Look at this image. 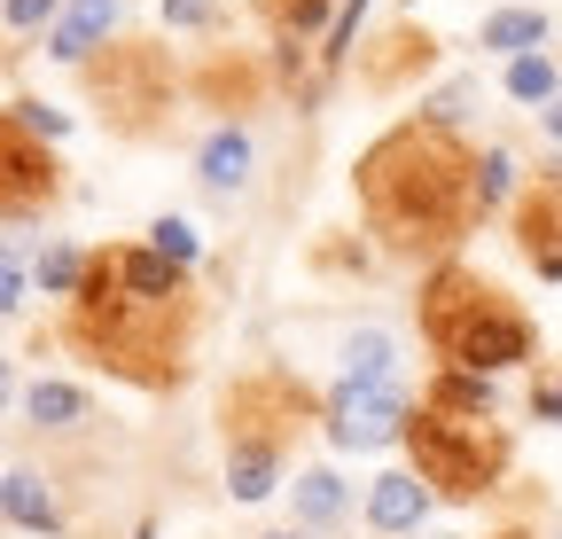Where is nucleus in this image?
I'll list each match as a JSON object with an SVG mask.
<instances>
[{
    "instance_id": "nucleus-1",
    "label": "nucleus",
    "mask_w": 562,
    "mask_h": 539,
    "mask_svg": "<svg viewBox=\"0 0 562 539\" xmlns=\"http://www.w3.org/2000/svg\"><path fill=\"white\" fill-rule=\"evenodd\" d=\"M195 328H203L195 274L140 243L87 250V282L63 305V345L133 391H180L195 360Z\"/></svg>"
},
{
    "instance_id": "nucleus-2",
    "label": "nucleus",
    "mask_w": 562,
    "mask_h": 539,
    "mask_svg": "<svg viewBox=\"0 0 562 539\" xmlns=\"http://www.w3.org/2000/svg\"><path fill=\"white\" fill-rule=\"evenodd\" d=\"M360 220L391 258H438L484 220V157L438 117H398L351 157Z\"/></svg>"
},
{
    "instance_id": "nucleus-3",
    "label": "nucleus",
    "mask_w": 562,
    "mask_h": 539,
    "mask_svg": "<svg viewBox=\"0 0 562 539\" xmlns=\"http://www.w3.org/2000/svg\"><path fill=\"white\" fill-rule=\"evenodd\" d=\"M414 321H422V345H430L446 368H469V375L516 368V360L539 352L531 313L501 282H484L476 266H461V258L430 266V282H422V297H414Z\"/></svg>"
},
{
    "instance_id": "nucleus-4",
    "label": "nucleus",
    "mask_w": 562,
    "mask_h": 539,
    "mask_svg": "<svg viewBox=\"0 0 562 539\" xmlns=\"http://www.w3.org/2000/svg\"><path fill=\"white\" fill-rule=\"evenodd\" d=\"M305 423H313V398H305L297 375L258 368V375L227 383L220 430H227V485H235V501H266L273 493V469H281V453H290V438Z\"/></svg>"
},
{
    "instance_id": "nucleus-5",
    "label": "nucleus",
    "mask_w": 562,
    "mask_h": 539,
    "mask_svg": "<svg viewBox=\"0 0 562 539\" xmlns=\"http://www.w3.org/2000/svg\"><path fill=\"white\" fill-rule=\"evenodd\" d=\"M406 453H414V478L438 501H484L492 485H501V469H508V430L492 415L414 407L406 415Z\"/></svg>"
},
{
    "instance_id": "nucleus-6",
    "label": "nucleus",
    "mask_w": 562,
    "mask_h": 539,
    "mask_svg": "<svg viewBox=\"0 0 562 539\" xmlns=\"http://www.w3.org/2000/svg\"><path fill=\"white\" fill-rule=\"evenodd\" d=\"M79 71H87V94H94L110 133H125V142L165 133V117H172V63H165L157 40H110L102 55L79 63Z\"/></svg>"
},
{
    "instance_id": "nucleus-7",
    "label": "nucleus",
    "mask_w": 562,
    "mask_h": 539,
    "mask_svg": "<svg viewBox=\"0 0 562 539\" xmlns=\"http://www.w3.org/2000/svg\"><path fill=\"white\" fill-rule=\"evenodd\" d=\"M55 195H63V165L47 133H32L16 102H0V220H40Z\"/></svg>"
},
{
    "instance_id": "nucleus-8",
    "label": "nucleus",
    "mask_w": 562,
    "mask_h": 539,
    "mask_svg": "<svg viewBox=\"0 0 562 539\" xmlns=\"http://www.w3.org/2000/svg\"><path fill=\"white\" fill-rule=\"evenodd\" d=\"M328 438L336 446H391V438H406V398L391 391V383H336L328 391Z\"/></svg>"
},
{
    "instance_id": "nucleus-9",
    "label": "nucleus",
    "mask_w": 562,
    "mask_h": 539,
    "mask_svg": "<svg viewBox=\"0 0 562 539\" xmlns=\"http://www.w3.org/2000/svg\"><path fill=\"white\" fill-rule=\"evenodd\" d=\"M516 250L539 266L547 282H562V180H539L516 204Z\"/></svg>"
},
{
    "instance_id": "nucleus-10",
    "label": "nucleus",
    "mask_w": 562,
    "mask_h": 539,
    "mask_svg": "<svg viewBox=\"0 0 562 539\" xmlns=\"http://www.w3.org/2000/svg\"><path fill=\"white\" fill-rule=\"evenodd\" d=\"M375 47H383V55H360V79H368V87H398L406 71H430V63H438V40L422 32V24H391Z\"/></svg>"
},
{
    "instance_id": "nucleus-11",
    "label": "nucleus",
    "mask_w": 562,
    "mask_h": 539,
    "mask_svg": "<svg viewBox=\"0 0 562 539\" xmlns=\"http://www.w3.org/2000/svg\"><path fill=\"white\" fill-rule=\"evenodd\" d=\"M195 172H203L211 195H235V188L250 180V133H243V125H220V133L195 149Z\"/></svg>"
},
{
    "instance_id": "nucleus-12",
    "label": "nucleus",
    "mask_w": 562,
    "mask_h": 539,
    "mask_svg": "<svg viewBox=\"0 0 562 539\" xmlns=\"http://www.w3.org/2000/svg\"><path fill=\"white\" fill-rule=\"evenodd\" d=\"M422 508H430V485H414L406 469L375 478V493H368V524H375V531H414V524H422Z\"/></svg>"
},
{
    "instance_id": "nucleus-13",
    "label": "nucleus",
    "mask_w": 562,
    "mask_h": 539,
    "mask_svg": "<svg viewBox=\"0 0 562 539\" xmlns=\"http://www.w3.org/2000/svg\"><path fill=\"white\" fill-rule=\"evenodd\" d=\"M110 24H117V0H70V16H63V32H55V55H63V63H87Z\"/></svg>"
},
{
    "instance_id": "nucleus-14",
    "label": "nucleus",
    "mask_w": 562,
    "mask_h": 539,
    "mask_svg": "<svg viewBox=\"0 0 562 539\" xmlns=\"http://www.w3.org/2000/svg\"><path fill=\"white\" fill-rule=\"evenodd\" d=\"M539 40H547L539 9H501V16H484V32H476V47H501V55H531Z\"/></svg>"
},
{
    "instance_id": "nucleus-15",
    "label": "nucleus",
    "mask_w": 562,
    "mask_h": 539,
    "mask_svg": "<svg viewBox=\"0 0 562 539\" xmlns=\"http://www.w3.org/2000/svg\"><path fill=\"white\" fill-rule=\"evenodd\" d=\"M422 407H438V415H492V383L469 375V368H446V375L430 383V398H422Z\"/></svg>"
},
{
    "instance_id": "nucleus-16",
    "label": "nucleus",
    "mask_w": 562,
    "mask_h": 539,
    "mask_svg": "<svg viewBox=\"0 0 562 539\" xmlns=\"http://www.w3.org/2000/svg\"><path fill=\"white\" fill-rule=\"evenodd\" d=\"M24 407H32L40 430H70V423H87V391H70V383H32Z\"/></svg>"
},
{
    "instance_id": "nucleus-17",
    "label": "nucleus",
    "mask_w": 562,
    "mask_h": 539,
    "mask_svg": "<svg viewBox=\"0 0 562 539\" xmlns=\"http://www.w3.org/2000/svg\"><path fill=\"white\" fill-rule=\"evenodd\" d=\"M391 336L383 328H360V336H351V345H344V383H391Z\"/></svg>"
},
{
    "instance_id": "nucleus-18",
    "label": "nucleus",
    "mask_w": 562,
    "mask_h": 539,
    "mask_svg": "<svg viewBox=\"0 0 562 539\" xmlns=\"http://www.w3.org/2000/svg\"><path fill=\"white\" fill-rule=\"evenodd\" d=\"M0 516H9V524H32V531H47V524H55V501H47V485H40V478H24V469H16V478L0 485Z\"/></svg>"
},
{
    "instance_id": "nucleus-19",
    "label": "nucleus",
    "mask_w": 562,
    "mask_h": 539,
    "mask_svg": "<svg viewBox=\"0 0 562 539\" xmlns=\"http://www.w3.org/2000/svg\"><path fill=\"white\" fill-rule=\"evenodd\" d=\"M258 16L273 24V40H281V47H297L305 32H321V16H328V0H258Z\"/></svg>"
},
{
    "instance_id": "nucleus-20",
    "label": "nucleus",
    "mask_w": 562,
    "mask_h": 539,
    "mask_svg": "<svg viewBox=\"0 0 562 539\" xmlns=\"http://www.w3.org/2000/svg\"><path fill=\"white\" fill-rule=\"evenodd\" d=\"M297 516H305V524H336V516H344L336 469H305V478H297Z\"/></svg>"
},
{
    "instance_id": "nucleus-21",
    "label": "nucleus",
    "mask_w": 562,
    "mask_h": 539,
    "mask_svg": "<svg viewBox=\"0 0 562 539\" xmlns=\"http://www.w3.org/2000/svg\"><path fill=\"white\" fill-rule=\"evenodd\" d=\"M508 94L516 102H554V63L547 55H516L508 63Z\"/></svg>"
},
{
    "instance_id": "nucleus-22",
    "label": "nucleus",
    "mask_w": 562,
    "mask_h": 539,
    "mask_svg": "<svg viewBox=\"0 0 562 539\" xmlns=\"http://www.w3.org/2000/svg\"><path fill=\"white\" fill-rule=\"evenodd\" d=\"M79 282H87V258H79V250H47V258H40V290L70 297Z\"/></svg>"
},
{
    "instance_id": "nucleus-23",
    "label": "nucleus",
    "mask_w": 562,
    "mask_h": 539,
    "mask_svg": "<svg viewBox=\"0 0 562 539\" xmlns=\"http://www.w3.org/2000/svg\"><path fill=\"white\" fill-rule=\"evenodd\" d=\"M149 250H165L172 266H195V227L188 220H157L149 227Z\"/></svg>"
},
{
    "instance_id": "nucleus-24",
    "label": "nucleus",
    "mask_w": 562,
    "mask_h": 539,
    "mask_svg": "<svg viewBox=\"0 0 562 539\" xmlns=\"http://www.w3.org/2000/svg\"><path fill=\"white\" fill-rule=\"evenodd\" d=\"M157 16H165L172 32H203L211 16H220V0H157Z\"/></svg>"
},
{
    "instance_id": "nucleus-25",
    "label": "nucleus",
    "mask_w": 562,
    "mask_h": 539,
    "mask_svg": "<svg viewBox=\"0 0 562 539\" xmlns=\"http://www.w3.org/2000/svg\"><path fill=\"white\" fill-rule=\"evenodd\" d=\"M16 305H24V266H16V250H0V321Z\"/></svg>"
},
{
    "instance_id": "nucleus-26",
    "label": "nucleus",
    "mask_w": 562,
    "mask_h": 539,
    "mask_svg": "<svg viewBox=\"0 0 562 539\" xmlns=\"http://www.w3.org/2000/svg\"><path fill=\"white\" fill-rule=\"evenodd\" d=\"M508 172H516V165H508V149H484V212L508 195Z\"/></svg>"
},
{
    "instance_id": "nucleus-27",
    "label": "nucleus",
    "mask_w": 562,
    "mask_h": 539,
    "mask_svg": "<svg viewBox=\"0 0 562 539\" xmlns=\"http://www.w3.org/2000/svg\"><path fill=\"white\" fill-rule=\"evenodd\" d=\"M469 102H476V87H469V79H453V87H446V94H438L430 110H422V117H438V125H453V117H461Z\"/></svg>"
},
{
    "instance_id": "nucleus-28",
    "label": "nucleus",
    "mask_w": 562,
    "mask_h": 539,
    "mask_svg": "<svg viewBox=\"0 0 562 539\" xmlns=\"http://www.w3.org/2000/svg\"><path fill=\"white\" fill-rule=\"evenodd\" d=\"M47 16H55V0H9V24L16 32H40Z\"/></svg>"
},
{
    "instance_id": "nucleus-29",
    "label": "nucleus",
    "mask_w": 562,
    "mask_h": 539,
    "mask_svg": "<svg viewBox=\"0 0 562 539\" xmlns=\"http://www.w3.org/2000/svg\"><path fill=\"white\" fill-rule=\"evenodd\" d=\"M16 110H24V125H32V133H47V142L63 133V110H47V102H16Z\"/></svg>"
},
{
    "instance_id": "nucleus-30",
    "label": "nucleus",
    "mask_w": 562,
    "mask_h": 539,
    "mask_svg": "<svg viewBox=\"0 0 562 539\" xmlns=\"http://www.w3.org/2000/svg\"><path fill=\"white\" fill-rule=\"evenodd\" d=\"M531 407H539V415H562V383H539V391H531Z\"/></svg>"
},
{
    "instance_id": "nucleus-31",
    "label": "nucleus",
    "mask_w": 562,
    "mask_h": 539,
    "mask_svg": "<svg viewBox=\"0 0 562 539\" xmlns=\"http://www.w3.org/2000/svg\"><path fill=\"white\" fill-rule=\"evenodd\" d=\"M547 133H554V142H562V94L547 102Z\"/></svg>"
},
{
    "instance_id": "nucleus-32",
    "label": "nucleus",
    "mask_w": 562,
    "mask_h": 539,
    "mask_svg": "<svg viewBox=\"0 0 562 539\" xmlns=\"http://www.w3.org/2000/svg\"><path fill=\"white\" fill-rule=\"evenodd\" d=\"M0 398H9V360H0Z\"/></svg>"
},
{
    "instance_id": "nucleus-33",
    "label": "nucleus",
    "mask_w": 562,
    "mask_h": 539,
    "mask_svg": "<svg viewBox=\"0 0 562 539\" xmlns=\"http://www.w3.org/2000/svg\"><path fill=\"white\" fill-rule=\"evenodd\" d=\"M266 539H305V531H266Z\"/></svg>"
},
{
    "instance_id": "nucleus-34",
    "label": "nucleus",
    "mask_w": 562,
    "mask_h": 539,
    "mask_svg": "<svg viewBox=\"0 0 562 539\" xmlns=\"http://www.w3.org/2000/svg\"><path fill=\"white\" fill-rule=\"evenodd\" d=\"M501 539H531V531H501Z\"/></svg>"
}]
</instances>
